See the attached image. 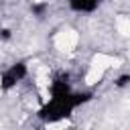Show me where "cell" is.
Here are the masks:
<instances>
[{"mask_svg": "<svg viewBox=\"0 0 130 130\" xmlns=\"http://www.w3.org/2000/svg\"><path fill=\"white\" fill-rule=\"evenodd\" d=\"M73 110H75V104L71 100V93L67 98H51V102L39 110V118L45 122H57V120L71 116Z\"/></svg>", "mask_w": 130, "mask_h": 130, "instance_id": "cell-1", "label": "cell"}, {"mask_svg": "<svg viewBox=\"0 0 130 130\" xmlns=\"http://www.w3.org/2000/svg\"><path fill=\"white\" fill-rule=\"evenodd\" d=\"M24 75H26V63H24V61H18V63H14L10 69H6V71L2 73V77H0V87H2L4 91L12 89L20 79H24Z\"/></svg>", "mask_w": 130, "mask_h": 130, "instance_id": "cell-2", "label": "cell"}, {"mask_svg": "<svg viewBox=\"0 0 130 130\" xmlns=\"http://www.w3.org/2000/svg\"><path fill=\"white\" fill-rule=\"evenodd\" d=\"M71 93V87H69V81H67V75L63 77H57L53 83H51V98H67Z\"/></svg>", "mask_w": 130, "mask_h": 130, "instance_id": "cell-3", "label": "cell"}, {"mask_svg": "<svg viewBox=\"0 0 130 130\" xmlns=\"http://www.w3.org/2000/svg\"><path fill=\"white\" fill-rule=\"evenodd\" d=\"M69 6L75 12H93L98 8V0H69Z\"/></svg>", "mask_w": 130, "mask_h": 130, "instance_id": "cell-4", "label": "cell"}, {"mask_svg": "<svg viewBox=\"0 0 130 130\" xmlns=\"http://www.w3.org/2000/svg\"><path fill=\"white\" fill-rule=\"evenodd\" d=\"M30 10H32V14H35L37 18H43L45 12H47V4H45V2H41V4H32Z\"/></svg>", "mask_w": 130, "mask_h": 130, "instance_id": "cell-5", "label": "cell"}, {"mask_svg": "<svg viewBox=\"0 0 130 130\" xmlns=\"http://www.w3.org/2000/svg\"><path fill=\"white\" fill-rule=\"evenodd\" d=\"M128 83H130V75H120V77L116 79V85H118V87H126Z\"/></svg>", "mask_w": 130, "mask_h": 130, "instance_id": "cell-6", "label": "cell"}, {"mask_svg": "<svg viewBox=\"0 0 130 130\" xmlns=\"http://www.w3.org/2000/svg\"><path fill=\"white\" fill-rule=\"evenodd\" d=\"M10 37H12V35H10L8 28H2V30H0V39H2V41H10Z\"/></svg>", "mask_w": 130, "mask_h": 130, "instance_id": "cell-7", "label": "cell"}]
</instances>
